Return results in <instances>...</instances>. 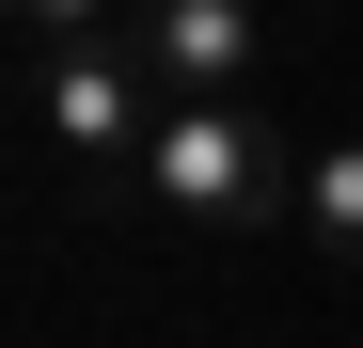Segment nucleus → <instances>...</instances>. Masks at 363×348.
Masks as SVG:
<instances>
[{"label":"nucleus","instance_id":"nucleus-1","mask_svg":"<svg viewBox=\"0 0 363 348\" xmlns=\"http://www.w3.org/2000/svg\"><path fill=\"white\" fill-rule=\"evenodd\" d=\"M127 190L158 222H190V238H253V222H300V158L253 95H221V111H158V143Z\"/></svg>","mask_w":363,"mask_h":348},{"label":"nucleus","instance_id":"nucleus-2","mask_svg":"<svg viewBox=\"0 0 363 348\" xmlns=\"http://www.w3.org/2000/svg\"><path fill=\"white\" fill-rule=\"evenodd\" d=\"M32 127L95 158V174H143L158 143V80L127 64V32H95V16H32Z\"/></svg>","mask_w":363,"mask_h":348},{"label":"nucleus","instance_id":"nucleus-3","mask_svg":"<svg viewBox=\"0 0 363 348\" xmlns=\"http://www.w3.org/2000/svg\"><path fill=\"white\" fill-rule=\"evenodd\" d=\"M127 64L158 80V111H221V95H253L269 16H253V0H143V16H127Z\"/></svg>","mask_w":363,"mask_h":348},{"label":"nucleus","instance_id":"nucleus-4","mask_svg":"<svg viewBox=\"0 0 363 348\" xmlns=\"http://www.w3.org/2000/svg\"><path fill=\"white\" fill-rule=\"evenodd\" d=\"M300 238H316L332 269H363V127L300 158Z\"/></svg>","mask_w":363,"mask_h":348}]
</instances>
